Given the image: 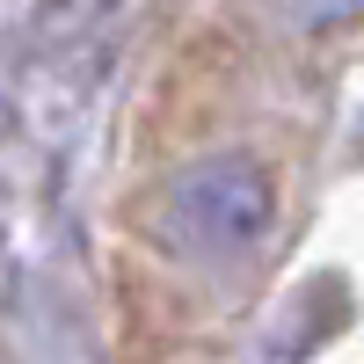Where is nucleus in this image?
I'll use <instances>...</instances> for the list:
<instances>
[{"instance_id": "nucleus-1", "label": "nucleus", "mask_w": 364, "mask_h": 364, "mask_svg": "<svg viewBox=\"0 0 364 364\" xmlns=\"http://www.w3.org/2000/svg\"><path fill=\"white\" fill-rule=\"evenodd\" d=\"M277 226V175L248 154H211L175 175L168 190V233L197 262H240Z\"/></svg>"}]
</instances>
